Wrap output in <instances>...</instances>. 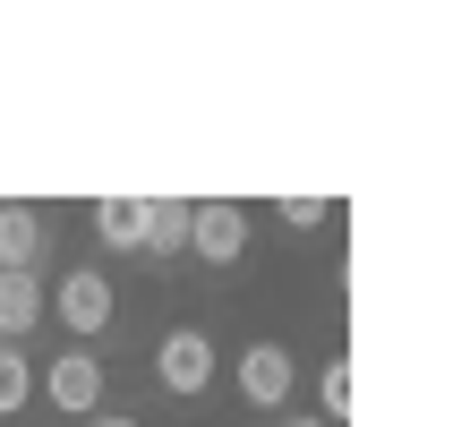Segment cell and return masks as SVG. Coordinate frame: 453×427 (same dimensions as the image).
I'll use <instances>...</instances> for the list:
<instances>
[{
  "label": "cell",
  "instance_id": "6da1fadb",
  "mask_svg": "<svg viewBox=\"0 0 453 427\" xmlns=\"http://www.w3.org/2000/svg\"><path fill=\"white\" fill-rule=\"evenodd\" d=\"M154 377L172 385V393H205V385H214V342H205L197 325L163 333V351H154Z\"/></svg>",
  "mask_w": 453,
  "mask_h": 427
},
{
  "label": "cell",
  "instance_id": "7a4b0ae2",
  "mask_svg": "<svg viewBox=\"0 0 453 427\" xmlns=\"http://www.w3.org/2000/svg\"><path fill=\"white\" fill-rule=\"evenodd\" d=\"M51 308H60L69 333H103V325H111V282H103L95 265H69V282L51 291Z\"/></svg>",
  "mask_w": 453,
  "mask_h": 427
},
{
  "label": "cell",
  "instance_id": "3957f363",
  "mask_svg": "<svg viewBox=\"0 0 453 427\" xmlns=\"http://www.w3.org/2000/svg\"><path fill=\"white\" fill-rule=\"evenodd\" d=\"M43 393H51V410H103V359H86V351H69V359H51L43 368Z\"/></svg>",
  "mask_w": 453,
  "mask_h": 427
},
{
  "label": "cell",
  "instance_id": "277c9868",
  "mask_svg": "<svg viewBox=\"0 0 453 427\" xmlns=\"http://www.w3.org/2000/svg\"><path fill=\"white\" fill-rule=\"evenodd\" d=\"M240 393H249L257 410H282V393H291V351H282V342H249V351H240Z\"/></svg>",
  "mask_w": 453,
  "mask_h": 427
},
{
  "label": "cell",
  "instance_id": "5b68a950",
  "mask_svg": "<svg viewBox=\"0 0 453 427\" xmlns=\"http://www.w3.org/2000/svg\"><path fill=\"white\" fill-rule=\"evenodd\" d=\"M188 248L205 256V265H231V256L249 248V214H240V205H197V231H188Z\"/></svg>",
  "mask_w": 453,
  "mask_h": 427
},
{
  "label": "cell",
  "instance_id": "8992f818",
  "mask_svg": "<svg viewBox=\"0 0 453 427\" xmlns=\"http://www.w3.org/2000/svg\"><path fill=\"white\" fill-rule=\"evenodd\" d=\"M35 256H43V214L0 205V274H35Z\"/></svg>",
  "mask_w": 453,
  "mask_h": 427
},
{
  "label": "cell",
  "instance_id": "52a82bcc",
  "mask_svg": "<svg viewBox=\"0 0 453 427\" xmlns=\"http://www.w3.org/2000/svg\"><path fill=\"white\" fill-rule=\"evenodd\" d=\"M146 223H154V197H103L95 205L103 248H146Z\"/></svg>",
  "mask_w": 453,
  "mask_h": 427
},
{
  "label": "cell",
  "instance_id": "ba28073f",
  "mask_svg": "<svg viewBox=\"0 0 453 427\" xmlns=\"http://www.w3.org/2000/svg\"><path fill=\"white\" fill-rule=\"evenodd\" d=\"M35 316H43V282L35 274H0V325H9V342H18Z\"/></svg>",
  "mask_w": 453,
  "mask_h": 427
},
{
  "label": "cell",
  "instance_id": "9c48e42d",
  "mask_svg": "<svg viewBox=\"0 0 453 427\" xmlns=\"http://www.w3.org/2000/svg\"><path fill=\"white\" fill-rule=\"evenodd\" d=\"M188 231H197V205H180V197H154V223H146V248H154V256L188 248Z\"/></svg>",
  "mask_w": 453,
  "mask_h": 427
},
{
  "label": "cell",
  "instance_id": "30bf717a",
  "mask_svg": "<svg viewBox=\"0 0 453 427\" xmlns=\"http://www.w3.org/2000/svg\"><path fill=\"white\" fill-rule=\"evenodd\" d=\"M26 393H35V368H26L18 351H0V419H9V410H18Z\"/></svg>",
  "mask_w": 453,
  "mask_h": 427
},
{
  "label": "cell",
  "instance_id": "8fae6325",
  "mask_svg": "<svg viewBox=\"0 0 453 427\" xmlns=\"http://www.w3.org/2000/svg\"><path fill=\"white\" fill-rule=\"evenodd\" d=\"M317 393H326V410H334V419H351V359H334Z\"/></svg>",
  "mask_w": 453,
  "mask_h": 427
},
{
  "label": "cell",
  "instance_id": "7c38bea8",
  "mask_svg": "<svg viewBox=\"0 0 453 427\" xmlns=\"http://www.w3.org/2000/svg\"><path fill=\"white\" fill-rule=\"evenodd\" d=\"M282 223H291V231H317V223H326V197H282Z\"/></svg>",
  "mask_w": 453,
  "mask_h": 427
},
{
  "label": "cell",
  "instance_id": "4fadbf2b",
  "mask_svg": "<svg viewBox=\"0 0 453 427\" xmlns=\"http://www.w3.org/2000/svg\"><path fill=\"white\" fill-rule=\"evenodd\" d=\"M95 427H137V419H128V410H95Z\"/></svg>",
  "mask_w": 453,
  "mask_h": 427
},
{
  "label": "cell",
  "instance_id": "5bb4252c",
  "mask_svg": "<svg viewBox=\"0 0 453 427\" xmlns=\"http://www.w3.org/2000/svg\"><path fill=\"white\" fill-rule=\"evenodd\" d=\"M291 427H326V419H291Z\"/></svg>",
  "mask_w": 453,
  "mask_h": 427
},
{
  "label": "cell",
  "instance_id": "9a60e30c",
  "mask_svg": "<svg viewBox=\"0 0 453 427\" xmlns=\"http://www.w3.org/2000/svg\"><path fill=\"white\" fill-rule=\"evenodd\" d=\"M0 351H9V325H0Z\"/></svg>",
  "mask_w": 453,
  "mask_h": 427
}]
</instances>
